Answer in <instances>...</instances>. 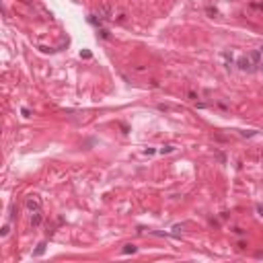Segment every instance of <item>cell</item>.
I'll return each mask as SVG.
<instances>
[{
  "label": "cell",
  "instance_id": "6da1fadb",
  "mask_svg": "<svg viewBox=\"0 0 263 263\" xmlns=\"http://www.w3.org/2000/svg\"><path fill=\"white\" fill-rule=\"evenodd\" d=\"M236 66H238L243 72H253V70H255V64H253V60H251L249 56H243V58H238Z\"/></svg>",
  "mask_w": 263,
  "mask_h": 263
},
{
  "label": "cell",
  "instance_id": "7a4b0ae2",
  "mask_svg": "<svg viewBox=\"0 0 263 263\" xmlns=\"http://www.w3.org/2000/svg\"><path fill=\"white\" fill-rule=\"evenodd\" d=\"M97 12H99V17H101L103 21H111V19H115V17H113V8H111L109 4H101V6L97 8Z\"/></svg>",
  "mask_w": 263,
  "mask_h": 263
},
{
  "label": "cell",
  "instance_id": "3957f363",
  "mask_svg": "<svg viewBox=\"0 0 263 263\" xmlns=\"http://www.w3.org/2000/svg\"><path fill=\"white\" fill-rule=\"evenodd\" d=\"M25 206H27L29 212H37V210H41V202H39L37 195H29L27 202H25Z\"/></svg>",
  "mask_w": 263,
  "mask_h": 263
},
{
  "label": "cell",
  "instance_id": "277c9868",
  "mask_svg": "<svg viewBox=\"0 0 263 263\" xmlns=\"http://www.w3.org/2000/svg\"><path fill=\"white\" fill-rule=\"evenodd\" d=\"M41 222H43V214H41V210H37V212H31V226H33V228L41 226Z\"/></svg>",
  "mask_w": 263,
  "mask_h": 263
},
{
  "label": "cell",
  "instance_id": "5b68a950",
  "mask_svg": "<svg viewBox=\"0 0 263 263\" xmlns=\"http://www.w3.org/2000/svg\"><path fill=\"white\" fill-rule=\"evenodd\" d=\"M249 58L253 60V64H255V66H259V64H261V51H259V49H257V51H253Z\"/></svg>",
  "mask_w": 263,
  "mask_h": 263
},
{
  "label": "cell",
  "instance_id": "8992f818",
  "mask_svg": "<svg viewBox=\"0 0 263 263\" xmlns=\"http://www.w3.org/2000/svg\"><path fill=\"white\" fill-rule=\"evenodd\" d=\"M136 251H138V247H136V245H126V247H124V255H134V253H136Z\"/></svg>",
  "mask_w": 263,
  "mask_h": 263
},
{
  "label": "cell",
  "instance_id": "52a82bcc",
  "mask_svg": "<svg viewBox=\"0 0 263 263\" xmlns=\"http://www.w3.org/2000/svg\"><path fill=\"white\" fill-rule=\"evenodd\" d=\"M45 253V243H39V245H37V249H35V253H33V255H35V257H39V255H43Z\"/></svg>",
  "mask_w": 263,
  "mask_h": 263
},
{
  "label": "cell",
  "instance_id": "ba28073f",
  "mask_svg": "<svg viewBox=\"0 0 263 263\" xmlns=\"http://www.w3.org/2000/svg\"><path fill=\"white\" fill-rule=\"evenodd\" d=\"M222 58L226 60V68H230V66H232V56H230L228 51H224V53H222Z\"/></svg>",
  "mask_w": 263,
  "mask_h": 263
},
{
  "label": "cell",
  "instance_id": "9c48e42d",
  "mask_svg": "<svg viewBox=\"0 0 263 263\" xmlns=\"http://www.w3.org/2000/svg\"><path fill=\"white\" fill-rule=\"evenodd\" d=\"M99 35H101V39H109V37H111L107 29H99Z\"/></svg>",
  "mask_w": 263,
  "mask_h": 263
},
{
  "label": "cell",
  "instance_id": "30bf717a",
  "mask_svg": "<svg viewBox=\"0 0 263 263\" xmlns=\"http://www.w3.org/2000/svg\"><path fill=\"white\" fill-rule=\"evenodd\" d=\"M173 150H175L173 146H163V148H160V154H169V152H173Z\"/></svg>",
  "mask_w": 263,
  "mask_h": 263
},
{
  "label": "cell",
  "instance_id": "8fae6325",
  "mask_svg": "<svg viewBox=\"0 0 263 263\" xmlns=\"http://www.w3.org/2000/svg\"><path fill=\"white\" fill-rule=\"evenodd\" d=\"M251 6L257 8V10H263V2H251Z\"/></svg>",
  "mask_w": 263,
  "mask_h": 263
},
{
  "label": "cell",
  "instance_id": "7c38bea8",
  "mask_svg": "<svg viewBox=\"0 0 263 263\" xmlns=\"http://www.w3.org/2000/svg\"><path fill=\"white\" fill-rule=\"evenodd\" d=\"M206 12H208V14H218V10H216V8H212V6H208V8H206Z\"/></svg>",
  "mask_w": 263,
  "mask_h": 263
},
{
  "label": "cell",
  "instance_id": "4fadbf2b",
  "mask_svg": "<svg viewBox=\"0 0 263 263\" xmlns=\"http://www.w3.org/2000/svg\"><path fill=\"white\" fill-rule=\"evenodd\" d=\"M21 113H23V115H25V117H31V111H29V109H27V107H23V109H21Z\"/></svg>",
  "mask_w": 263,
  "mask_h": 263
},
{
  "label": "cell",
  "instance_id": "5bb4252c",
  "mask_svg": "<svg viewBox=\"0 0 263 263\" xmlns=\"http://www.w3.org/2000/svg\"><path fill=\"white\" fill-rule=\"evenodd\" d=\"M8 230H10V224H6V226L2 228V232H0V234H2V236H6V234H8Z\"/></svg>",
  "mask_w": 263,
  "mask_h": 263
},
{
  "label": "cell",
  "instance_id": "9a60e30c",
  "mask_svg": "<svg viewBox=\"0 0 263 263\" xmlns=\"http://www.w3.org/2000/svg\"><path fill=\"white\" fill-rule=\"evenodd\" d=\"M257 212H259V214L263 216V204H257Z\"/></svg>",
  "mask_w": 263,
  "mask_h": 263
},
{
  "label": "cell",
  "instance_id": "2e32d148",
  "mask_svg": "<svg viewBox=\"0 0 263 263\" xmlns=\"http://www.w3.org/2000/svg\"><path fill=\"white\" fill-rule=\"evenodd\" d=\"M259 70H263V62H261V64H259Z\"/></svg>",
  "mask_w": 263,
  "mask_h": 263
}]
</instances>
